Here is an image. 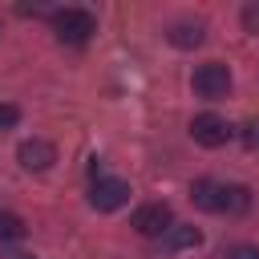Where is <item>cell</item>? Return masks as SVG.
<instances>
[{
	"mask_svg": "<svg viewBox=\"0 0 259 259\" xmlns=\"http://www.w3.org/2000/svg\"><path fill=\"white\" fill-rule=\"evenodd\" d=\"M247 142H251V146H259V125H251V134H247Z\"/></svg>",
	"mask_w": 259,
	"mask_h": 259,
	"instance_id": "obj_15",
	"label": "cell"
},
{
	"mask_svg": "<svg viewBox=\"0 0 259 259\" xmlns=\"http://www.w3.org/2000/svg\"><path fill=\"white\" fill-rule=\"evenodd\" d=\"M190 138H194L198 146H206V150H219V146L231 142V125H227L219 113H198V117L190 121Z\"/></svg>",
	"mask_w": 259,
	"mask_h": 259,
	"instance_id": "obj_4",
	"label": "cell"
},
{
	"mask_svg": "<svg viewBox=\"0 0 259 259\" xmlns=\"http://www.w3.org/2000/svg\"><path fill=\"white\" fill-rule=\"evenodd\" d=\"M227 89H231V69L223 61H206V65L194 69V93L198 97L219 101V97H227Z\"/></svg>",
	"mask_w": 259,
	"mask_h": 259,
	"instance_id": "obj_2",
	"label": "cell"
},
{
	"mask_svg": "<svg viewBox=\"0 0 259 259\" xmlns=\"http://www.w3.org/2000/svg\"><path fill=\"white\" fill-rule=\"evenodd\" d=\"M166 40H170L174 49H194V45H202V24H190V20H178V24H170V32H166Z\"/></svg>",
	"mask_w": 259,
	"mask_h": 259,
	"instance_id": "obj_9",
	"label": "cell"
},
{
	"mask_svg": "<svg viewBox=\"0 0 259 259\" xmlns=\"http://www.w3.org/2000/svg\"><path fill=\"white\" fill-rule=\"evenodd\" d=\"M198 243H202V231L190 227V223H174V227L166 231V247H170V251H190V247H198Z\"/></svg>",
	"mask_w": 259,
	"mask_h": 259,
	"instance_id": "obj_8",
	"label": "cell"
},
{
	"mask_svg": "<svg viewBox=\"0 0 259 259\" xmlns=\"http://www.w3.org/2000/svg\"><path fill=\"white\" fill-rule=\"evenodd\" d=\"M89 202H93V210H121L125 202H130V182H121V178H93V186H89Z\"/></svg>",
	"mask_w": 259,
	"mask_h": 259,
	"instance_id": "obj_3",
	"label": "cell"
},
{
	"mask_svg": "<svg viewBox=\"0 0 259 259\" xmlns=\"http://www.w3.org/2000/svg\"><path fill=\"white\" fill-rule=\"evenodd\" d=\"M16 239H24V223H20V214L0 210V243H16Z\"/></svg>",
	"mask_w": 259,
	"mask_h": 259,
	"instance_id": "obj_11",
	"label": "cell"
},
{
	"mask_svg": "<svg viewBox=\"0 0 259 259\" xmlns=\"http://www.w3.org/2000/svg\"><path fill=\"white\" fill-rule=\"evenodd\" d=\"M170 227H174V214H170V206H166V202H146V206H138V210H134V231H138V235H146V239L166 235Z\"/></svg>",
	"mask_w": 259,
	"mask_h": 259,
	"instance_id": "obj_5",
	"label": "cell"
},
{
	"mask_svg": "<svg viewBox=\"0 0 259 259\" xmlns=\"http://www.w3.org/2000/svg\"><path fill=\"white\" fill-rule=\"evenodd\" d=\"M247 206H251V190H247V186H223L219 214H243Z\"/></svg>",
	"mask_w": 259,
	"mask_h": 259,
	"instance_id": "obj_10",
	"label": "cell"
},
{
	"mask_svg": "<svg viewBox=\"0 0 259 259\" xmlns=\"http://www.w3.org/2000/svg\"><path fill=\"white\" fill-rule=\"evenodd\" d=\"M190 198H194V206H202V210H214V214H219V198H223V182H210V178H198V182L190 186Z\"/></svg>",
	"mask_w": 259,
	"mask_h": 259,
	"instance_id": "obj_7",
	"label": "cell"
},
{
	"mask_svg": "<svg viewBox=\"0 0 259 259\" xmlns=\"http://www.w3.org/2000/svg\"><path fill=\"white\" fill-rule=\"evenodd\" d=\"M16 121H20V109L8 105V101H0V130H12Z\"/></svg>",
	"mask_w": 259,
	"mask_h": 259,
	"instance_id": "obj_12",
	"label": "cell"
},
{
	"mask_svg": "<svg viewBox=\"0 0 259 259\" xmlns=\"http://www.w3.org/2000/svg\"><path fill=\"white\" fill-rule=\"evenodd\" d=\"M12 259H32V255H12Z\"/></svg>",
	"mask_w": 259,
	"mask_h": 259,
	"instance_id": "obj_16",
	"label": "cell"
},
{
	"mask_svg": "<svg viewBox=\"0 0 259 259\" xmlns=\"http://www.w3.org/2000/svg\"><path fill=\"white\" fill-rule=\"evenodd\" d=\"M53 32L61 45H85L97 32V20L85 8H61V12H53Z\"/></svg>",
	"mask_w": 259,
	"mask_h": 259,
	"instance_id": "obj_1",
	"label": "cell"
},
{
	"mask_svg": "<svg viewBox=\"0 0 259 259\" xmlns=\"http://www.w3.org/2000/svg\"><path fill=\"white\" fill-rule=\"evenodd\" d=\"M227 259H259V247L239 243V247H231V251H227Z\"/></svg>",
	"mask_w": 259,
	"mask_h": 259,
	"instance_id": "obj_13",
	"label": "cell"
},
{
	"mask_svg": "<svg viewBox=\"0 0 259 259\" xmlns=\"http://www.w3.org/2000/svg\"><path fill=\"white\" fill-rule=\"evenodd\" d=\"M243 24H247L251 32H259V8H243Z\"/></svg>",
	"mask_w": 259,
	"mask_h": 259,
	"instance_id": "obj_14",
	"label": "cell"
},
{
	"mask_svg": "<svg viewBox=\"0 0 259 259\" xmlns=\"http://www.w3.org/2000/svg\"><path fill=\"white\" fill-rule=\"evenodd\" d=\"M16 158H20L24 170H36V174H40V170H49V166L57 162V146L45 142V138H28V142H20Z\"/></svg>",
	"mask_w": 259,
	"mask_h": 259,
	"instance_id": "obj_6",
	"label": "cell"
}]
</instances>
